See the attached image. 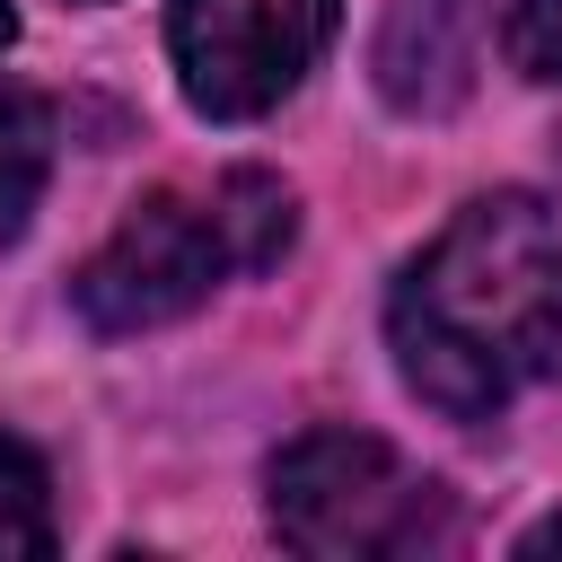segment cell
Masks as SVG:
<instances>
[{
    "label": "cell",
    "instance_id": "obj_8",
    "mask_svg": "<svg viewBox=\"0 0 562 562\" xmlns=\"http://www.w3.org/2000/svg\"><path fill=\"white\" fill-rule=\"evenodd\" d=\"M501 53H509L527 79H562V0H509Z\"/></svg>",
    "mask_w": 562,
    "mask_h": 562
},
{
    "label": "cell",
    "instance_id": "obj_3",
    "mask_svg": "<svg viewBox=\"0 0 562 562\" xmlns=\"http://www.w3.org/2000/svg\"><path fill=\"white\" fill-rule=\"evenodd\" d=\"M228 272H246L220 184L211 193H149L114 220V237L79 263V316L97 334H140L184 307H202Z\"/></svg>",
    "mask_w": 562,
    "mask_h": 562
},
{
    "label": "cell",
    "instance_id": "obj_7",
    "mask_svg": "<svg viewBox=\"0 0 562 562\" xmlns=\"http://www.w3.org/2000/svg\"><path fill=\"white\" fill-rule=\"evenodd\" d=\"M9 553H53V483L18 439H0V562Z\"/></svg>",
    "mask_w": 562,
    "mask_h": 562
},
{
    "label": "cell",
    "instance_id": "obj_4",
    "mask_svg": "<svg viewBox=\"0 0 562 562\" xmlns=\"http://www.w3.org/2000/svg\"><path fill=\"white\" fill-rule=\"evenodd\" d=\"M342 0H176L167 9V53L211 123L272 114L325 53Z\"/></svg>",
    "mask_w": 562,
    "mask_h": 562
},
{
    "label": "cell",
    "instance_id": "obj_10",
    "mask_svg": "<svg viewBox=\"0 0 562 562\" xmlns=\"http://www.w3.org/2000/svg\"><path fill=\"white\" fill-rule=\"evenodd\" d=\"M9 35H18V18H9V0H0V53H9Z\"/></svg>",
    "mask_w": 562,
    "mask_h": 562
},
{
    "label": "cell",
    "instance_id": "obj_9",
    "mask_svg": "<svg viewBox=\"0 0 562 562\" xmlns=\"http://www.w3.org/2000/svg\"><path fill=\"white\" fill-rule=\"evenodd\" d=\"M544 553H562V518H536V527L518 536V562H544Z\"/></svg>",
    "mask_w": 562,
    "mask_h": 562
},
{
    "label": "cell",
    "instance_id": "obj_5",
    "mask_svg": "<svg viewBox=\"0 0 562 562\" xmlns=\"http://www.w3.org/2000/svg\"><path fill=\"white\" fill-rule=\"evenodd\" d=\"M483 61V0H386L378 18V88L395 114L465 105Z\"/></svg>",
    "mask_w": 562,
    "mask_h": 562
},
{
    "label": "cell",
    "instance_id": "obj_6",
    "mask_svg": "<svg viewBox=\"0 0 562 562\" xmlns=\"http://www.w3.org/2000/svg\"><path fill=\"white\" fill-rule=\"evenodd\" d=\"M53 176V105L35 88H0V246L35 220Z\"/></svg>",
    "mask_w": 562,
    "mask_h": 562
},
{
    "label": "cell",
    "instance_id": "obj_2",
    "mask_svg": "<svg viewBox=\"0 0 562 562\" xmlns=\"http://www.w3.org/2000/svg\"><path fill=\"white\" fill-rule=\"evenodd\" d=\"M457 509L369 430H307L272 457V536L307 562H369L448 544Z\"/></svg>",
    "mask_w": 562,
    "mask_h": 562
},
{
    "label": "cell",
    "instance_id": "obj_1",
    "mask_svg": "<svg viewBox=\"0 0 562 562\" xmlns=\"http://www.w3.org/2000/svg\"><path fill=\"white\" fill-rule=\"evenodd\" d=\"M395 369L448 422L501 413L562 360V220L527 193L465 202L386 299Z\"/></svg>",
    "mask_w": 562,
    "mask_h": 562
}]
</instances>
